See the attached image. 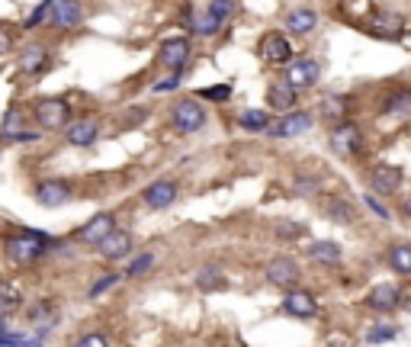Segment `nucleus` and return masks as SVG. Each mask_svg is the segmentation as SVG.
<instances>
[{"mask_svg":"<svg viewBox=\"0 0 411 347\" xmlns=\"http://www.w3.org/2000/svg\"><path fill=\"white\" fill-rule=\"evenodd\" d=\"M328 145H331V151L341 157H350L357 155V151L363 148V132H360V125H353V123H341L331 129V139H328Z\"/></svg>","mask_w":411,"mask_h":347,"instance_id":"nucleus-4","label":"nucleus"},{"mask_svg":"<svg viewBox=\"0 0 411 347\" xmlns=\"http://www.w3.org/2000/svg\"><path fill=\"white\" fill-rule=\"evenodd\" d=\"M23 347H42V344H39V341H33V344H23Z\"/></svg>","mask_w":411,"mask_h":347,"instance_id":"nucleus-46","label":"nucleus"},{"mask_svg":"<svg viewBox=\"0 0 411 347\" xmlns=\"http://www.w3.org/2000/svg\"><path fill=\"white\" fill-rule=\"evenodd\" d=\"M49 7H51V3H39V7H35L33 10V17H29V20H26V29H33V26H39V23H45V20H49Z\"/></svg>","mask_w":411,"mask_h":347,"instance_id":"nucleus-36","label":"nucleus"},{"mask_svg":"<svg viewBox=\"0 0 411 347\" xmlns=\"http://www.w3.org/2000/svg\"><path fill=\"white\" fill-rule=\"evenodd\" d=\"M267 280L280 289H293L296 283L303 280V270H299V264L293 257H273L267 264Z\"/></svg>","mask_w":411,"mask_h":347,"instance_id":"nucleus-9","label":"nucleus"},{"mask_svg":"<svg viewBox=\"0 0 411 347\" xmlns=\"http://www.w3.org/2000/svg\"><path fill=\"white\" fill-rule=\"evenodd\" d=\"M206 100H228L232 97V84H212V87H206V91H200Z\"/></svg>","mask_w":411,"mask_h":347,"instance_id":"nucleus-33","label":"nucleus"},{"mask_svg":"<svg viewBox=\"0 0 411 347\" xmlns=\"http://www.w3.org/2000/svg\"><path fill=\"white\" fill-rule=\"evenodd\" d=\"M321 77V68L315 58H293L289 65H286V84L293 87V91H305L312 84H319Z\"/></svg>","mask_w":411,"mask_h":347,"instance_id":"nucleus-5","label":"nucleus"},{"mask_svg":"<svg viewBox=\"0 0 411 347\" xmlns=\"http://www.w3.org/2000/svg\"><path fill=\"white\" fill-rule=\"evenodd\" d=\"M7 49H10V33L3 29V26H0V55H3Z\"/></svg>","mask_w":411,"mask_h":347,"instance_id":"nucleus-43","label":"nucleus"},{"mask_svg":"<svg viewBox=\"0 0 411 347\" xmlns=\"http://www.w3.org/2000/svg\"><path fill=\"white\" fill-rule=\"evenodd\" d=\"M184 23L190 26V33H196V36H212V33H218L222 20L212 13L209 3H190V7L184 10Z\"/></svg>","mask_w":411,"mask_h":347,"instance_id":"nucleus-6","label":"nucleus"},{"mask_svg":"<svg viewBox=\"0 0 411 347\" xmlns=\"http://www.w3.org/2000/svg\"><path fill=\"white\" fill-rule=\"evenodd\" d=\"M319 190V177H309V174H299L293 183V193L296 196H312V193Z\"/></svg>","mask_w":411,"mask_h":347,"instance_id":"nucleus-31","label":"nucleus"},{"mask_svg":"<svg viewBox=\"0 0 411 347\" xmlns=\"http://www.w3.org/2000/svg\"><path fill=\"white\" fill-rule=\"evenodd\" d=\"M277 235H280V238H296V235H303V225L280 222V225H277Z\"/></svg>","mask_w":411,"mask_h":347,"instance_id":"nucleus-38","label":"nucleus"},{"mask_svg":"<svg viewBox=\"0 0 411 347\" xmlns=\"http://www.w3.org/2000/svg\"><path fill=\"white\" fill-rule=\"evenodd\" d=\"M328 215H331V222H337V225H353V219H357L353 206L341 196H335L331 203H328Z\"/></svg>","mask_w":411,"mask_h":347,"instance_id":"nucleus-27","label":"nucleus"},{"mask_svg":"<svg viewBox=\"0 0 411 347\" xmlns=\"http://www.w3.org/2000/svg\"><path fill=\"white\" fill-rule=\"evenodd\" d=\"M74 347H109V344H106V338H103V334H97V331H93V334H84V338L77 341Z\"/></svg>","mask_w":411,"mask_h":347,"instance_id":"nucleus-37","label":"nucleus"},{"mask_svg":"<svg viewBox=\"0 0 411 347\" xmlns=\"http://www.w3.org/2000/svg\"><path fill=\"white\" fill-rule=\"evenodd\" d=\"M35 119L42 129H65V123L71 119V107L61 97H45L35 103Z\"/></svg>","mask_w":411,"mask_h":347,"instance_id":"nucleus-3","label":"nucleus"},{"mask_svg":"<svg viewBox=\"0 0 411 347\" xmlns=\"http://www.w3.org/2000/svg\"><path fill=\"white\" fill-rule=\"evenodd\" d=\"M97 251H100L106 261H122V257H129V251H132V235L122 229H113L106 238L97 245Z\"/></svg>","mask_w":411,"mask_h":347,"instance_id":"nucleus-13","label":"nucleus"},{"mask_svg":"<svg viewBox=\"0 0 411 347\" xmlns=\"http://www.w3.org/2000/svg\"><path fill=\"white\" fill-rule=\"evenodd\" d=\"M97 135H100V123H97V119H77V123H71L65 129L67 145H74V148H87V145H93Z\"/></svg>","mask_w":411,"mask_h":347,"instance_id":"nucleus-17","label":"nucleus"},{"mask_svg":"<svg viewBox=\"0 0 411 347\" xmlns=\"http://www.w3.org/2000/svg\"><path fill=\"white\" fill-rule=\"evenodd\" d=\"M411 109V91H395L392 97L386 100V113L395 116V113H408Z\"/></svg>","mask_w":411,"mask_h":347,"instance_id":"nucleus-30","label":"nucleus"},{"mask_svg":"<svg viewBox=\"0 0 411 347\" xmlns=\"http://www.w3.org/2000/svg\"><path fill=\"white\" fill-rule=\"evenodd\" d=\"M17 125H19V113H17V109H13V113H7V119H3V125H0V132H3V135H10V132H13V129H17Z\"/></svg>","mask_w":411,"mask_h":347,"instance_id":"nucleus-39","label":"nucleus"},{"mask_svg":"<svg viewBox=\"0 0 411 347\" xmlns=\"http://www.w3.org/2000/svg\"><path fill=\"white\" fill-rule=\"evenodd\" d=\"M42 65H45V49H39V45H29V49L19 55V68H23L26 75H35Z\"/></svg>","mask_w":411,"mask_h":347,"instance_id":"nucleus-29","label":"nucleus"},{"mask_svg":"<svg viewBox=\"0 0 411 347\" xmlns=\"http://www.w3.org/2000/svg\"><path fill=\"white\" fill-rule=\"evenodd\" d=\"M116 280H119V273H109V277H103V280H97L90 286V299H97L100 293H106L109 286H116Z\"/></svg>","mask_w":411,"mask_h":347,"instance_id":"nucleus-35","label":"nucleus"},{"mask_svg":"<svg viewBox=\"0 0 411 347\" xmlns=\"http://www.w3.org/2000/svg\"><path fill=\"white\" fill-rule=\"evenodd\" d=\"M405 26H408V20L398 10H376L369 20V33L379 36V39H398L405 33Z\"/></svg>","mask_w":411,"mask_h":347,"instance_id":"nucleus-8","label":"nucleus"},{"mask_svg":"<svg viewBox=\"0 0 411 347\" xmlns=\"http://www.w3.org/2000/svg\"><path fill=\"white\" fill-rule=\"evenodd\" d=\"M402 213L411 219V196H405V203H402Z\"/></svg>","mask_w":411,"mask_h":347,"instance_id":"nucleus-44","label":"nucleus"},{"mask_svg":"<svg viewBox=\"0 0 411 347\" xmlns=\"http://www.w3.org/2000/svg\"><path fill=\"white\" fill-rule=\"evenodd\" d=\"M206 109H202V103L200 100H180L174 109H170V123H174V129L177 132H184V135H193V132H200L202 125H206Z\"/></svg>","mask_w":411,"mask_h":347,"instance_id":"nucleus-2","label":"nucleus"},{"mask_svg":"<svg viewBox=\"0 0 411 347\" xmlns=\"http://www.w3.org/2000/svg\"><path fill=\"white\" fill-rule=\"evenodd\" d=\"M3 334H10V331H7V325H3V318H0V338H3Z\"/></svg>","mask_w":411,"mask_h":347,"instance_id":"nucleus-45","label":"nucleus"},{"mask_svg":"<svg viewBox=\"0 0 411 347\" xmlns=\"http://www.w3.org/2000/svg\"><path fill=\"white\" fill-rule=\"evenodd\" d=\"M51 241L45 238L42 231H26V235H19V238H10L7 241V257L13 261V264H29V261H35V257H42L45 251H49Z\"/></svg>","mask_w":411,"mask_h":347,"instance_id":"nucleus-1","label":"nucleus"},{"mask_svg":"<svg viewBox=\"0 0 411 347\" xmlns=\"http://www.w3.org/2000/svg\"><path fill=\"white\" fill-rule=\"evenodd\" d=\"M19 306V293L13 286H3L0 289V312H10V309Z\"/></svg>","mask_w":411,"mask_h":347,"instance_id":"nucleus-32","label":"nucleus"},{"mask_svg":"<svg viewBox=\"0 0 411 347\" xmlns=\"http://www.w3.org/2000/svg\"><path fill=\"white\" fill-rule=\"evenodd\" d=\"M309 257H312V261H319V264L335 267L337 261L344 257V251H341L337 241H312V245H309Z\"/></svg>","mask_w":411,"mask_h":347,"instance_id":"nucleus-23","label":"nucleus"},{"mask_svg":"<svg viewBox=\"0 0 411 347\" xmlns=\"http://www.w3.org/2000/svg\"><path fill=\"white\" fill-rule=\"evenodd\" d=\"M154 264V254H142V257H135V261H132V264H129V277H142V273L145 270H148V267H152Z\"/></svg>","mask_w":411,"mask_h":347,"instance_id":"nucleus-34","label":"nucleus"},{"mask_svg":"<svg viewBox=\"0 0 411 347\" xmlns=\"http://www.w3.org/2000/svg\"><path fill=\"white\" fill-rule=\"evenodd\" d=\"M49 20L58 26V29H71V26H81L84 7L74 3V0H61V3H51L49 7Z\"/></svg>","mask_w":411,"mask_h":347,"instance_id":"nucleus-18","label":"nucleus"},{"mask_svg":"<svg viewBox=\"0 0 411 347\" xmlns=\"http://www.w3.org/2000/svg\"><path fill=\"white\" fill-rule=\"evenodd\" d=\"M260 58L267 65H289L293 61V42L283 33H264L260 39Z\"/></svg>","mask_w":411,"mask_h":347,"instance_id":"nucleus-7","label":"nucleus"},{"mask_svg":"<svg viewBox=\"0 0 411 347\" xmlns=\"http://www.w3.org/2000/svg\"><path fill=\"white\" fill-rule=\"evenodd\" d=\"M398 299H402V289L395 286V283H379L366 296V306L376 309V312H392V309L398 306Z\"/></svg>","mask_w":411,"mask_h":347,"instance_id":"nucleus-19","label":"nucleus"},{"mask_svg":"<svg viewBox=\"0 0 411 347\" xmlns=\"http://www.w3.org/2000/svg\"><path fill=\"white\" fill-rule=\"evenodd\" d=\"M142 196H145V206L148 209H168L170 203L180 196V190H177L174 180H154L152 187H145Z\"/></svg>","mask_w":411,"mask_h":347,"instance_id":"nucleus-15","label":"nucleus"},{"mask_svg":"<svg viewBox=\"0 0 411 347\" xmlns=\"http://www.w3.org/2000/svg\"><path fill=\"white\" fill-rule=\"evenodd\" d=\"M186 58H190V39H186V36H170V39L161 42V61H164V68H170L174 75H180V68L186 65Z\"/></svg>","mask_w":411,"mask_h":347,"instance_id":"nucleus-12","label":"nucleus"},{"mask_svg":"<svg viewBox=\"0 0 411 347\" xmlns=\"http://www.w3.org/2000/svg\"><path fill=\"white\" fill-rule=\"evenodd\" d=\"M177 81H180V75H174V77H168V81L154 84V91H170V87H177Z\"/></svg>","mask_w":411,"mask_h":347,"instance_id":"nucleus-42","label":"nucleus"},{"mask_svg":"<svg viewBox=\"0 0 411 347\" xmlns=\"http://www.w3.org/2000/svg\"><path fill=\"white\" fill-rule=\"evenodd\" d=\"M319 26V10L315 7H289L286 10V29L296 36H309Z\"/></svg>","mask_w":411,"mask_h":347,"instance_id":"nucleus-16","label":"nucleus"},{"mask_svg":"<svg viewBox=\"0 0 411 347\" xmlns=\"http://www.w3.org/2000/svg\"><path fill=\"white\" fill-rule=\"evenodd\" d=\"M283 309L289 315H296V318H309V315L319 312V306H315V299H312L309 293H289V296L283 299Z\"/></svg>","mask_w":411,"mask_h":347,"instance_id":"nucleus-24","label":"nucleus"},{"mask_svg":"<svg viewBox=\"0 0 411 347\" xmlns=\"http://www.w3.org/2000/svg\"><path fill=\"white\" fill-rule=\"evenodd\" d=\"M402 180H405V174H402V167H395V164H379L369 171V187H373V193H382V196L402 190Z\"/></svg>","mask_w":411,"mask_h":347,"instance_id":"nucleus-11","label":"nucleus"},{"mask_svg":"<svg viewBox=\"0 0 411 347\" xmlns=\"http://www.w3.org/2000/svg\"><path fill=\"white\" fill-rule=\"evenodd\" d=\"M363 199H366V206L373 209V213H376L379 219H386V222H389V209L382 206V203H376V196H363Z\"/></svg>","mask_w":411,"mask_h":347,"instance_id":"nucleus-40","label":"nucleus"},{"mask_svg":"<svg viewBox=\"0 0 411 347\" xmlns=\"http://www.w3.org/2000/svg\"><path fill=\"white\" fill-rule=\"evenodd\" d=\"M315 125V116L312 113H303V109H296V113H286L277 125H270L267 132L277 135V139H296V135H305Z\"/></svg>","mask_w":411,"mask_h":347,"instance_id":"nucleus-10","label":"nucleus"},{"mask_svg":"<svg viewBox=\"0 0 411 347\" xmlns=\"http://www.w3.org/2000/svg\"><path fill=\"white\" fill-rule=\"evenodd\" d=\"M113 229H116V219H113L109 213H100V215H93L90 222H87L84 229L77 231V238L87 241V245H100V241L106 238Z\"/></svg>","mask_w":411,"mask_h":347,"instance_id":"nucleus-20","label":"nucleus"},{"mask_svg":"<svg viewBox=\"0 0 411 347\" xmlns=\"http://www.w3.org/2000/svg\"><path fill=\"white\" fill-rule=\"evenodd\" d=\"M225 273H222V267H202L200 277H196V286L206 289V293H212V289H225Z\"/></svg>","mask_w":411,"mask_h":347,"instance_id":"nucleus-28","label":"nucleus"},{"mask_svg":"<svg viewBox=\"0 0 411 347\" xmlns=\"http://www.w3.org/2000/svg\"><path fill=\"white\" fill-rule=\"evenodd\" d=\"M389 267L402 277H411V241H398L389 248Z\"/></svg>","mask_w":411,"mask_h":347,"instance_id":"nucleus-25","label":"nucleus"},{"mask_svg":"<svg viewBox=\"0 0 411 347\" xmlns=\"http://www.w3.org/2000/svg\"><path fill=\"white\" fill-rule=\"evenodd\" d=\"M238 125L248 129V132H267L270 129V113H264V109H244V113L238 116Z\"/></svg>","mask_w":411,"mask_h":347,"instance_id":"nucleus-26","label":"nucleus"},{"mask_svg":"<svg viewBox=\"0 0 411 347\" xmlns=\"http://www.w3.org/2000/svg\"><path fill=\"white\" fill-rule=\"evenodd\" d=\"M395 338V331L392 328H376V331H369V341H392Z\"/></svg>","mask_w":411,"mask_h":347,"instance_id":"nucleus-41","label":"nucleus"},{"mask_svg":"<svg viewBox=\"0 0 411 347\" xmlns=\"http://www.w3.org/2000/svg\"><path fill=\"white\" fill-rule=\"evenodd\" d=\"M67 199H71V187L65 180H45L35 190V203L45 209H58V206H65Z\"/></svg>","mask_w":411,"mask_h":347,"instance_id":"nucleus-14","label":"nucleus"},{"mask_svg":"<svg viewBox=\"0 0 411 347\" xmlns=\"http://www.w3.org/2000/svg\"><path fill=\"white\" fill-rule=\"evenodd\" d=\"M267 103L277 113H289V109L296 107V91L289 87V84H270V91H267Z\"/></svg>","mask_w":411,"mask_h":347,"instance_id":"nucleus-22","label":"nucleus"},{"mask_svg":"<svg viewBox=\"0 0 411 347\" xmlns=\"http://www.w3.org/2000/svg\"><path fill=\"white\" fill-rule=\"evenodd\" d=\"M347 97L344 93H328L325 100H321V107H319V113H321V119H331V123H347Z\"/></svg>","mask_w":411,"mask_h":347,"instance_id":"nucleus-21","label":"nucleus"}]
</instances>
